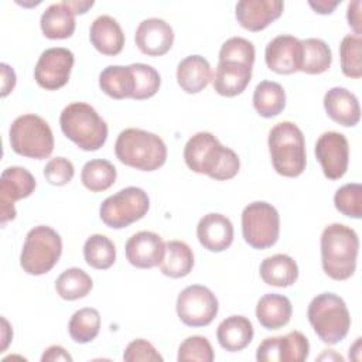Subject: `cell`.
I'll return each instance as SVG.
<instances>
[{"label": "cell", "instance_id": "1", "mask_svg": "<svg viewBox=\"0 0 362 362\" xmlns=\"http://www.w3.org/2000/svg\"><path fill=\"white\" fill-rule=\"evenodd\" d=\"M184 161L189 170L216 181L233 178L240 168L238 154L221 144L209 132H198L184 146Z\"/></svg>", "mask_w": 362, "mask_h": 362}, {"label": "cell", "instance_id": "2", "mask_svg": "<svg viewBox=\"0 0 362 362\" xmlns=\"http://www.w3.org/2000/svg\"><path fill=\"white\" fill-rule=\"evenodd\" d=\"M321 264L328 277L337 281L349 279L356 269L359 238L344 223H331L321 233Z\"/></svg>", "mask_w": 362, "mask_h": 362}, {"label": "cell", "instance_id": "3", "mask_svg": "<svg viewBox=\"0 0 362 362\" xmlns=\"http://www.w3.org/2000/svg\"><path fill=\"white\" fill-rule=\"evenodd\" d=\"M115 154L124 165L141 171H154L165 163L167 146L156 133L129 127L119 133Z\"/></svg>", "mask_w": 362, "mask_h": 362}, {"label": "cell", "instance_id": "4", "mask_svg": "<svg viewBox=\"0 0 362 362\" xmlns=\"http://www.w3.org/2000/svg\"><path fill=\"white\" fill-rule=\"evenodd\" d=\"M269 153L273 168L283 177H298L307 165L305 140L293 122H280L269 132Z\"/></svg>", "mask_w": 362, "mask_h": 362}, {"label": "cell", "instance_id": "5", "mask_svg": "<svg viewBox=\"0 0 362 362\" xmlns=\"http://www.w3.org/2000/svg\"><path fill=\"white\" fill-rule=\"evenodd\" d=\"M62 133L81 150L96 151L107 139V124L90 105L72 102L59 116Z\"/></svg>", "mask_w": 362, "mask_h": 362}, {"label": "cell", "instance_id": "6", "mask_svg": "<svg viewBox=\"0 0 362 362\" xmlns=\"http://www.w3.org/2000/svg\"><path fill=\"white\" fill-rule=\"evenodd\" d=\"M307 317L317 337L328 345L341 342L351 328V315L346 304L334 293L315 296L308 304Z\"/></svg>", "mask_w": 362, "mask_h": 362}, {"label": "cell", "instance_id": "7", "mask_svg": "<svg viewBox=\"0 0 362 362\" xmlns=\"http://www.w3.org/2000/svg\"><path fill=\"white\" fill-rule=\"evenodd\" d=\"M8 139L13 151L23 157L44 160L54 150V134L49 124L33 113L21 115L13 120Z\"/></svg>", "mask_w": 362, "mask_h": 362}, {"label": "cell", "instance_id": "8", "mask_svg": "<svg viewBox=\"0 0 362 362\" xmlns=\"http://www.w3.org/2000/svg\"><path fill=\"white\" fill-rule=\"evenodd\" d=\"M61 253L62 239L59 233L47 225H38L30 229L25 236L20 266L27 274L41 276L58 263Z\"/></svg>", "mask_w": 362, "mask_h": 362}, {"label": "cell", "instance_id": "9", "mask_svg": "<svg viewBox=\"0 0 362 362\" xmlns=\"http://www.w3.org/2000/svg\"><path fill=\"white\" fill-rule=\"evenodd\" d=\"M150 208V199L144 189L126 187L107 197L99 206L102 222L112 229H123L140 221Z\"/></svg>", "mask_w": 362, "mask_h": 362}, {"label": "cell", "instance_id": "10", "mask_svg": "<svg viewBox=\"0 0 362 362\" xmlns=\"http://www.w3.org/2000/svg\"><path fill=\"white\" fill-rule=\"evenodd\" d=\"M280 233V216L277 209L266 201H255L242 211V235L253 249L272 247Z\"/></svg>", "mask_w": 362, "mask_h": 362}, {"label": "cell", "instance_id": "11", "mask_svg": "<svg viewBox=\"0 0 362 362\" xmlns=\"http://www.w3.org/2000/svg\"><path fill=\"white\" fill-rule=\"evenodd\" d=\"M175 310L182 324L188 327H206L216 317L219 304L208 287L191 284L178 294Z\"/></svg>", "mask_w": 362, "mask_h": 362}, {"label": "cell", "instance_id": "12", "mask_svg": "<svg viewBox=\"0 0 362 362\" xmlns=\"http://www.w3.org/2000/svg\"><path fill=\"white\" fill-rule=\"evenodd\" d=\"M75 57L64 47L47 48L41 52L35 68L34 79L45 90H57L69 81Z\"/></svg>", "mask_w": 362, "mask_h": 362}, {"label": "cell", "instance_id": "13", "mask_svg": "<svg viewBox=\"0 0 362 362\" xmlns=\"http://www.w3.org/2000/svg\"><path fill=\"white\" fill-rule=\"evenodd\" d=\"M35 189L34 175L24 167L13 165L0 175V222L4 225L16 218L14 202L30 197Z\"/></svg>", "mask_w": 362, "mask_h": 362}, {"label": "cell", "instance_id": "14", "mask_svg": "<svg viewBox=\"0 0 362 362\" xmlns=\"http://www.w3.org/2000/svg\"><path fill=\"white\" fill-rule=\"evenodd\" d=\"M310 344L300 331H291L281 337H269L256 349L259 362H303L308 358Z\"/></svg>", "mask_w": 362, "mask_h": 362}, {"label": "cell", "instance_id": "15", "mask_svg": "<svg viewBox=\"0 0 362 362\" xmlns=\"http://www.w3.org/2000/svg\"><path fill=\"white\" fill-rule=\"evenodd\" d=\"M314 153L327 178L338 180L344 177L349 164V146L342 133H322L317 139Z\"/></svg>", "mask_w": 362, "mask_h": 362}, {"label": "cell", "instance_id": "16", "mask_svg": "<svg viewBox=\"0 0 362 362\" xmlns=\"http://www.w3.org/2000/svg\"><path fill=\"white\" fill-rule=\"evenodd\" d=\"M266 65L270 71L288 75L301 68V40L294 35L281 34L274 37L264 49Z\"/></svg>", "mask_w": 362, "mask_h": 362}, {"label": "cell", "instance_id": "17", "mask_svg": "<svg viewBox=\"0 0 362 362\" xmlns=\"http://www.w3.org/2000/svg\"><path fill=\"white\" fill-rule=\"evenodd\" d=\"M124 253L132 266L151 269L161 263L165 253V243L160 235L150 230H140L127 239Z\"/></svg>", "mask_w": 362, "mask_h": 362}, {"label": "cell", "instance_id": "18", "mask_svg": "<svg viewBox=\"0 0 362 362\" xmlns=\"http://www.w3.org/2000/svg\"><path fill=\"white\" fill-rule=\"evenodd\" d=\"M134 41L143 54L160 57L171 49L174 42V31L165 20L150 17L137 25Z\"/></svg>", "mask_w": 362, "mask_h": 362}, {"label": "cell", "instance_id": "19", "mask_svg": "<svg viewBox=\"0 0 362 362\" xmlns=\"http://www.w3.org/2000/svg\"><path fill=\"white\" fill-rule=\"evenodd\" d=\"M283 8L281 0H242L235 6V16L243 28L256 33L277 20Z\"/></svg>", "mask_w": 362, "mask_h": 362}, {"label": "cell", "instance_id": "20", "mask_svg": "<svg viewBox=\"0 0 362 362\" xmlns=\"http://www.w3.org/2000/svg\"><path fill=\"white\" fill-rule=\"evenodd\" d=\"M197 238L204 249L209 252H223L233 242V225L222 214H206L197 225Z\"/></svg>", "mask_w": 362, "mask_h": 362}, {"label": "cell", "instance_id": "21", "mask_svg": "<svg viewBox=\"0 0 362 362\" xmlns=\"http://www.w3.org/2000/svg\"><path fill=\"white\" fill-rule=\"evenodd\" d=\"M324 107L327 115L341 126L352 127L361 119L358 98L342 86H334L324 95Z\"/></svg>", "mask_w": 362, "mask_h": 362}, {"label": "cell", "instance_id": "22", "mask_svg": "<svg viewBox=\"0 0 362 362\" xmlns=\"http://www.w3.org/2000/svg\"><path fill=\"white\" fill-rule=\"evenodd\" d=\"M89 40L96 51L103 55H117L124 45V33L116 18L102 14L96 17L89 28Z\"/></svg>", "mask_w": 362, "mask_h": 362}, {"label": "cell", "instance_id": "23", "mask_svg": "<svg viewBox=\"0 0 362 362\" xmlns=\"http://www.w3.org/2000/svg\"><path fill=\"white\" fill-rule=\"evenodd\" d=\"M252 79V66L230 62H218L212 75V86L221 96L240 95Z\"/></svg>", "mask_w": 362, "mask_h": 362}, {"label": "cell", "instance_id": "24", "mask_svg": "<svg viewBox=\"0 0 362 362\" xmlns=\"http://www.w3.org/2000/svg\"><path fill=\"white\" fill-rule=\"evenodd\" d=\"M212 81L209 62L201 55H188L178 62L177 82L187 93H199Z\"/></svg>", "mask_w": 362, "mask_h": 362}, {"label": "cell", "instance_id": "25", "mask_svg": "<svg viewBox=\"0 0 362 362\" xmlns=\"http://www.w3.org/2000/svg\"><path fill=\"white\" fill-rule=\"evenodd\" d=\"M253 325L245 315L226 317L216 328L219 345L229 352L245 349L253 339Z\"/></svg>", "mask_w": 362, "mask_h": 362}, {"label": "cell", "instance_id": "26", "mask_svg": "<svg viewBox=\"0 0 362 362\" xmlns=\"http://www.w3.org/2000/svg\"><path fill=\"white\" fill-rule=\"evenodd\" d=\"M293 307L286 296L269 293L260 297L256 304V318L266 329H279L288 324Z\"/></svg>", "mask_w": 362, "mask_h": 362}, {"label": "cell", "instance_id": "27", "mask_svg": "<svg viewBox=\"0 0 362 362\" xmlns=\"http://www.w3.org/2000/svg\"><path fill=\"white\" fill-rule=\"evenodd\" d=\"M40 25L49 40L69 38L75 31V14L65 1L54 3L41 14Z\"/></svg>", "mask_w": 362, "mask_h": 362}, {"label": "cell", "instance_id": "28", "mask_svg": "<svg viewBox=\"0 0 362 362\" xmlns=\"http://www.w3.org/2000/svg\"><path fill=\"white\" fill-rule=\"evenodd\" d=\"M262 280L274 287H288L298 279V266L296 260L284 253H277L266 257L260 263Z\"/></svg>", "mask_w": 362, "mask_h": 362}, {"label": "cell", "instance_id": "29", "mask_svg": "<svg viewBox=\"0 0 362 362\" xmlns=\"http://www.w3.org/2000/svg\"><path fill=\"white\" fill-rule=\"evenodd\" d=\"M158 266L161 273L167 277H185L194 267L192 249L182 240H170L165 243V253Z\"/></svg>", "mask_w": 362, "mask_h": 362}, {"label": "cell", "instance_id": "30", "mask_svg": "<svg viewBox=\"0 0 362 362\" xmlns=\"http://www.w3.org/2000/svg\"><path fill=\"white\" fill-rule=\"evenodd\" d=\"M99 88L113 99L132 98L134 79L130 65H109L99 74Z\"/></svg>", "mask_w": 362, "mask_h": 362}, {"label": "cell", "instance_id": "31", "mask_svg": "<svg viewBox=\"0 0 362 362\" xmlns=\"http://www.w3.org/2000/svg\"><path fill=\"white\" fill-rule=\"evenodd\" d=\"M253 107L262 117H274L286 107L284 88L273 81H262L253 92Z\"/></svg>", "mask_w": 362, "mask_h": 362}, {"label": "cell", "instance_id": "32", "mask_svg": "<svg viewBox=\"0 0 362 362\" xmlns=\"http://www.w3.org/2000/svg\"><path fill=\"white\" fill-rule=\"evenodd\" d=\"M332 62L329 45L320 38H307L301 41V72L318 75L325 72Z\"/></svg>", "mask_w": 362, "mask_h": 362}, {"label": "cell", "instance_id": "33", "mask_svg": "<svg viewBox=\"0 0 362 362\" xmlns=\"http://www.w3.org/2000/svg\"><path fill=\"white\" fill-rule=\"evenodd\" d=\"M92 287L93 281L90 276L79 267H69L64 270L55 280V290L58 296L68 301L86 297Z\"/></svg>", "mask_w": 362, "mask_h": 362}, {"label": "cell", "instance_id": "34", "mask_svg": "<svg viewBox=\"0 0 362 362\" xmlns=\"http://www.w3.org/2000/svg\"><path fill=\"white\" fill-rule=\"evenodd\" d=\"M117 177L115 165L103 158H93L85 163L81 171V181L90 192H102L109 189Z\"/></svg>", "mask_w": 362, "mask_h": 362}, {"label": "cell", "instance_id": "35", "mask_svg": "<svg viewBox=\"0 0 362 362\" xmlns=\"http://www.w3.org/2000/svg\"><path fill=\"white\" fill-rule=\"evenodd\" d=\"M85 262L98 270H106L116 262V246L105 235H90L83 243Z\"/></svg>", "mask_w": 362, "mask_h": 362}, {"label": "cell", "instance_id": "36", "mask_svg": "<svg viewBox=\"0 0 362 362\" xmlns=\"http://www.w3.org/2000/svg\"><path fill=\"white\" fill-rule=\"evenodd\" d=\"M100 329V314L96 308L85 307L75 311L69 320L68 331L71 338L78 344L93 341Z\"/></svg>", "mask_w": 362, "mask_h": 362}, {"label": "cell", "instance_id": "37", "mask_svg": "<svg viewBox=\"0 0 362 362\" xmlns=\"http://www.w3.org/2000/svg\"><path fill=\"white\" fill-rule=\"evenodd\" d=\"M134 79V92L132 99L144 100L154 96L161 85V76L156 68L151 65L136 62L130 65Z\"/></svg>", "mask_w": 362, "mask_h": 362}, {"label": "cell", "instance_id": "38", "mask_svg": "<svg viewBox=\"0 0 362 362\" xmlns=\"http://www.w3.org/2000/svg\"><path fill=\"white\" fill-rule=\"evenodd\" d=\"M362 40L361 35L348 34L342 38L339 45V59L341 71L348 78H361L362 76Z\"/></svg>", "mask_w": 362, "mask_h": 362}, {"label": "cell", "instance_id": "39", "mask_svg": "<svg viewBox=\"0 0 362 362\" xmlns=\"http://www.w3.org/2000/svg\"><path fill=\"white\" fill-rule=\"evenodd\" d=\"M255 54L252 41L242 37H232L222 44L219 49V62L242 64L253 68Z\"/></svg>", "mask_w": 362, "mask_h": 362}, {"label": "cell", "instance_id": "40", "mask_svg": "<svg viewBox=\"0 0 362 362\" xmlns=\"http://www.w3.org/2000/svg\"><path fill=\"white\" fill-rule=\"evenodd\" d=\"M334 205L342 215L361 219L362 216V185L351 182L339 187L334 195Z\"/></svg>", "mask_w": 362, "mask_h": 362}, {"label": "cell", "instance_id": "41", "mask_svg": "<svg viewBox=\"0 0 362 362\" xmlns=\"http://www.w3.org/2000/svg\"><path fill=\"white\" fill-rule=\"evenodd\" d=\"M178 362L185 361H198V362H212L215 359V354L211 342L202 335H192L185 338L177 355Z\"/></svg>", "mask_w": 362, "mask_h": 362}, {"label": "cell", "instance_id": "42", "mask_svg": "<svg viewBox=\"0 0 362 362\" xmlns=\"http://www.w3.org/2000/svg\"><path fill=\"white\" fill-rule=\"evenodd\" d=\"M75 174L74 164L65 157H54L44 167L45 180L57 187L68 184Z\"/></svg>", "mask_w": 362, "mask_h": 362}, {"label": "cell", "instance_id": "43", "mask_svg": "<svg viewBox=\"0 0 362 362\" xmlns=\"http://www.w3.org/2000/svg\"><path fill=\"white\" fill-rule=\"evenodd\" d=\"M123 359L126 362H137V361H147V362H161L163 356L157 352V349L146 339L137 338L132 341L124 352H123Z\"/></svg>", "mask_w": 362, "mask_h": 362}, {"label": "cell", "instance_id": "44", "mask_svg": "<svg viewBox=\"0 0 362 362\" xmlns=\"http://www.w3.org/2000/svg\"><path fill=\"white\" fill-rule=\"evenodd\" d=\"M0 68H1V96H7L16 86V72L14 69L1 62L0 64Z\"/></svg>", "mask_w": 362, "mask_h": 362}, {"label": "cell", "instance_id": "45", "mask_svg": "<svg viewBox=\"0 0 362 362\" xmlns=\"http://www.w3.org/2000/svg\"><path fill=\"white\" fill-rule=\"evenodd\" d=\"M348 24L354 28L355 35H361V0L351 1L346 10Z\"/></svg>", "mask_w": 362, "mask_h": 362}, {"label": "cell", "instance_id": "46", "mask_svg": "<svg viewBox=\"0 0 362 362\" xmlns=\"http://www.w3.org/2000/svg\"><path fill=\"white\" fill-rule=\"evenodd\" d=\"M41 361L42 362H55V361H66V362H71L72 361V356L59 345H51L48 346L42 356H41Z\"/></svg>", "mask_w": 362, "mask_h": 362}, {"label": "cell", "instance_id": "47", "mask_svg": "<svg viewBox=\"0 0 362 362\" xmlns=\"http://www.w3.org/2000/svg\"><path fill=\"white\" fill-rule=\"evenodd\" d=\"M341 3V0L335 1H327V0H317V1H308L310 7L318 13V14H331L334 8Z\"/></svg>", "mask_w": 362, "mask_h": 362}, {"label": "cell", "instance_id": "48", "mask_svg": "<svg viewBox=\"0 0 362 362\" xmlns=\"http://www.w3.org/2000/svg\"><path fill=\"white\" fill-rule=\"evenodd\" d=\"M65 3L71 7L74 14H83L89 7L93 6L92 0L90 1H65Z\"/></svg>", "mask_w": 362, "mask_h": 362}, {"label": "cell", "instance_id": "49", "mask_svg": "<svg viewBox=\"0 0 362 362\" xmlns=\"http://www.w3.org/2000/svg\"><path fill=\"white\" fill-rule=\"evenodd\" d=\"M359 349H361V338H356L355 344L349 348V358H352L354 354H358V356H359Z\"/></svg>", "mask_w": 362, "mask_h": 362}]
</instances>
